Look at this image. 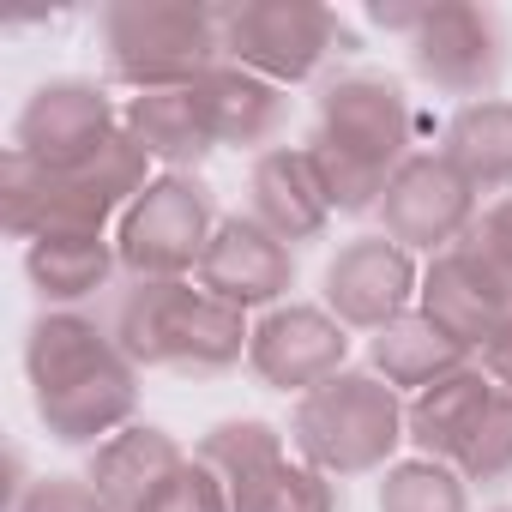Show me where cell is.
Here are the masks:
<instances>
[{"label":"cell","instance_id":"obj_1","mask_svg":"<svg viewBox=\"0 0 512 512\" xmlns=\"http://www.w3.org/2000/svg\"><path fill=\"white\" fill-rule=\"evenodd\" d=\"M25 380L37 422L61 446H103L139 416V368L121 356L115 332L79 308H43L25 332Z\"/></svg>","mask_w":512,"mask_h":512},{"label":"cell","instance_id":"obj_2","mask_svg":"<svg viewBox=\"0 0 512 512\" xmlns=\"http://www.w3.org/2000/svg\"><path fill=\"white\" fill-rule=\"evenodd\" d=\"M308 157L332 193V211H380L398 163L410 157V97L386 73H344L320 91Z\"/></svg>","mask_w":512,"mask_h":512},{"label":"cell","instance_id":"obj_3","mask_svg":"<svg viewBox=\"0 0 512 512\" xmlns=\"http://www.w3.org/2000/svg\"><path fill=\"white\" fill-rule=\"evenodd\" d=\"M151 181H157L151 157L133 145L127 127L91 163H73V169H43L7 151L0 157V223L25 247L43 235H109V223L127 217V205Z\"/></svg>","mask_w":512,"mask_h":512},{"label":"cell","instance_id":"obj_4","mask_svg":"<svg viewBox=\"0 0 512 512\" xmlns=\"http://www.w3.org/2000/svg\"><path fill=\"white\" fill-rule=\"evenodd\" d=\"M115 344L121 356L145 368L175 374H223L253 350V326L241 308L205 296L187 278H133L115 302Z\"/></svg>","mask_w":512,"mask_h":512},{"label":"cell","instance_id":"obj_5","mask_svg":"<svg viewBox=\"0 0 512 512\" xmlns=\"http://www.w3.org/2000/svg\"><path fill=\"white\" fill-rule=\"evenodd\" d=\"M103 67L133 97L145 91H193L211 67H223V13L205 0H109L97 13Z\"/></svg>","mask_w":512,"mask_h":512},{"label":"cell","instance_id":"obj_6","mask_svg":"<svg viewBox=\"0 0 512 512\" xmlns=\"http://www.w3.org/2000/svg\"><path fill=\"white\" fill-rule=\"evenodd\" d=\"M290 446L302 452V464L326 470L332 482L374 476L404 446V404L374 368H344L326 386L296 398Z\"/></svg>","mask_w":512,"mask_h":512},{"label":"cell","instance_id":"obj_7","mask_svg":"<svg viewBox=\"0 0 512 512\" xmlns=\"http://www.w3.org/2000/svg\"><path fill=\"white\" fill-rule=\"evenodd\" d=\"M217 235V205L199 175H157L121 217L115 253L133 278H187L199 272Z\"/></svg>","mask_w":512,"mask_h":512},{"label":"cell","instance_id":"obj_8","mask_svg":"<svg viewBox=\"0 0 512 512\" xmlns=\"http://www.w3.org/2000/svg\"><path fill=\"white\" fill-rule=\"evenodd\" d=\"M344 43V25L320 0H241L223 13V61L272 85H302Z\"/></svg>","mask_w":512,"mask_h":512},{"label":"cell","instance_id":"obj_9","mask_svg":"<svg viewBox=\"0 0 512 512\" xmlns=\"http://www.w3.org/2000/svg\"><path fill=\"white\" fill-rule=\"evenodd\" d=\"M410 67L452 97H494L500 73H506V25L494 7H476V0H428L422 25L404 37Z\"/></svg>","mask_w":512,"mask_h":512},{"label":"cell","instance_id":"obj_10","mask_svg":"<svg viewBox=\"0 0 512 512\" xmlns=\"http://www.w3.org/2000/svg\"><path fill=\"white\" fill-rule=\"evenodd\" d=\"M470 223H476V187L440 151H410L380 199V235L398 241L404 253H446L470 235Z\"/></svg>","mask_w":512,"mask_h":512},{"label":"cell","instance_id":"obj_11","mask_svg":"<svg viewBox=\"0 0 512 512\" xmlns=\"http://www.w3.org/2000/svg\"><path fill=\"white\" fill-rule=\"evenodd\" d=\"M115 133H121V115L97 79H49L25 97L13 121V151L43 169H73V163H91Z\"/></svg>","mask_w":512,"mask_h":512},{"label":"cell","instance_id":"obj_12","mask_svg":"<svg viewBox=\"0 0 512 512\" xmlns=\"http://www.w3.org/2000/svg\"><path fill=\"white\" fill-rule=\"evenodd\" d=\"M416 290H422V272L416 260L386 241V235H356L332 253L326 266V314L344 326V332H380L392 320H404L416 308Z\"/></svg>","mask_w":512,"mask_h":512},{"label":"cell","instance_id":"obj_13","mask_svg":"<svg viewBox=\"0 0 512 512\" xmlns=\"http://www.w3.org/2000/svg\"><path fill=\"white\" fill-rule=\"evenodd\" d=\"M253 374H260L272 392H314L332 374L350 368V332L314 308V302H284L272 308L260 326H253V350H247Z\"/></svg>","mask_w":512,"mask_h":512},{"label":"cell","instance_id":"obj_14","mask_svg":"<svg viewBox=\"0 0 512 512\" xmlns=\"http://www.w3.org/2000/svg\"><path fill=\"white\" fill-rule=\"evenodd\" d=\"M199 290L229 302V308H284L290 284H296V247H284L266 223H253V217H223L211 247H205V260H199Z\"/></svg>","mask_w":512,"mask_h":512},{"label":"cell","instance_id":"obj_15","mask_svg":"<svg viewBox=\"0 0 512 512\" xmlns=\"http://www.w3.org/2000/svg\"><path fill=\"white\" fill-rule=\"evenodd\" d=\"M416 308L476 356L482 338L512 314V284L482 260L470 241H458V247H446V253H434V260H428L422 290H416Z\"/></svg>","mask_w":512,"mask_h":512},{"label":"cell","instance_id":"obj_16","mask_svg":"<svg viewBox=\"0 0 512 512\" xmlns=\"http://www.w3.org/2000/svg\"><path fill=\"white\" fill-rule=\"evenodd\" d=\"M247 193H253V223H266L284 247H302V241H320L326 223H332V193L308 157V145H272L253 157V175H247Z\"/></svg>","mask_w":512,"mask_h":512},{"label":"cell","instance_id":"obj_17","mask_svg":"<svg viewBox=\"0 0 512 512\" xmlns=\"http://www.w3.org/2000/svg\"><path fill=\"white\" fill-rule=\"evenodd\" d=\"M494 398H500V392H494V380L470 362V368H458V374L434 380L428 392H416V398L404 404V440L416 446V458L458 464V458H464V446L476 440V428H482V416H488V404H494Z\"/></svg>","mask_w":512,"mask_h":512},{"label":"cell","instance_id":"obj_18","mask_svg":"<svg viewBox=\"0 0 512 512\" xmlns=\"http://www.w3.org/2000/svg\"><path fill=\"white\" fill-rule=\"evenodd\" d=\"M181 464H187V452H181V440H175L169 428L133 422V428H121L115 440H103V446L91 452V488H97L115 512H145Z\"/></svg>","mask_w":512,"mask_h":512},{"label":"cell","instance_id":"obj_19","mask_svg":"<svg viewBox=\"0 0 512 512\" xmlns=\"http://www.w3.org/2000/svg\"><path fill=\"white\" fill-rule=\"evenodd\" d=\"M121 127L151 163H163V175H193L217 151L199 91H145L121 109Z\"/></svg>","mask_w":512,"mask_h":512},{"label":"cell","instance_id":"obj_20","mask_svg":"<svg viewBox=\"0 0 512 512\" xmlns=\"http://www.w3.org/2000/svg\"><path fill=\"white\" fill-rule=\"evenodd\" d=\"M193 91H199V103H205L211 139H217V145H235V151L266 145V139L284 127V115H290L284 85H272V79H260V73H247V67H235V61L211 67Z\"/></svg>","mask_w":512,"mask_h":512},{"label":"cell","instance_id":"obj_21","mask_svg":"<svg viewBox=\"0 0 512 512\" xmlns=\"http://www.w3.org/2000/svg\"><path fill=\"white\" fill-rule=\"evenodd\" d=\"M368 368L392 386V392H428L434 380H446V374H458V368H470V350L452 338V332H440L422 308H410L404 320H392V326H380L374 338H368Z\"/></svg>","mask_w":512,"mask_h":512},{"label":"cell","instance_id":"obj_22","mask_svg":"<svg viewBox=\"0 0 512 512\" xmlns=\"http://www.w3.org/2000/svg\"><path fill=\"white\" fill-rule=\"evenodd\" d=\"M121 253L109 235H43L25 247V278L49 308H73L97 290H109Z\"/></svg>","mask_w":512,"mask_h":512},{"label":"cell","instance_id":"obj_23","mask_svg":"<svg viewBox=\"0 0 512 512\" xmlns=\"http://www.w3.org/2000/svg\"><path fill=\"white\" fill-rule=\"evenodd\" d=\"M440 157H446L476 193H506V187H512V97L464 103V109L446 121Z\"/></svg>","mask_w":512,"mask_h":512},{"label":"cell","instance_id":"obj_24","mask_svg":"<svg viewBox=\"0 0 512 512\" xmlns=\"http://www.w3.org/2000/svg\"><path fill=\"white\" fill-rule=\"evenodd\" d=\"M199 464H211L217 470V482L229 488V500L241 506L253 488H260L290 452H284V434L272 428V422H260V416H229V422H217L205 440H199V452H193Z\"/></svg>","mask_w":512,"mask_h":512},{"label":"cell","instance_id":"obj_25","mask_svg":"<svg viewBox=\"0 0 512 512\" xmlns=\"http://www.w3.org/2000/svg\"><path fill=\"white\" fill-rule=\"evenodd\" d=\"M380 512H470V482L440 458H398L380 470Z\"/></svg>","mask_w":512,"mask_h":512},{"label":"cell","instance_id":"obj_26","mask_svg":"<svg viewBox=\"0 0 512 512\" xmlns=\"http://www.w3.org/2000/svg\"><path fill=\"white\" fill-rule=\"evenodd\" d=\"M235 512H344V488L326 470H314L302 458H284Z\"/></svg>","mask_w":512,"mask_h":512},{"label":"cell","instance_id":"obj_27","mask_svg":"<svg viewBox=\"0 0 512 512\" xmlns=\"http://www.w3.org/2000/svg\"><path fill=\"white\" fill-rule=\"evenodd\" d=\"M458 470H464V482H482V488L512 476V398H506V392L488 404V416H482L476 440L464 446Z\"/></svg>","mask_w":512,"mask_h":512},{"label":"cell","instance_id":"obj_28","mask_svg":"<svg viewBox=\"0 0 512 512\" xmlns=\"http://www.w3.org/2000/svg\"><path fill=\"white\" fill-rule=\"evenodd\" d=\"M145 512H235V500H229V488L217 482V470H211V464L187 458V464L163 482V494H157Z\"/></svg>","mask_w":512,"mask_h":512},{"label":"cell","instance_id":"obj_29","mask_svg":"<svg viewBox=\"0 0 512 512\" xmlns=\"http://www.w3.org/2000/svg\"><path fill=\"white\" fill-rule=\"evenodd\" d=\"M7 512H115V506L91 488V476H31Z\"/></svg>","mask_w":512,"mask_h":512},{"label":"cell","instance_id":"obj_30","mask_svg":"<svg viewBox=\"0 0 512 512\" xmlns=\"http://www.w3.org/2000/svg\"><path fill=\"white\" fill-rule=\"evenodd\" d=\"M482 260L512 284V193H500L488 211H476V223H470V235H464Z\"/></svg>","mask_w":512,"mask_h":512},{"label":"cell","instance_id":"obj_31","mask_svg":"<svg viewBox=\"0 0 512 512\" xmlns=\"http://www.w3.org/2000/svg\"><path fill=\"white\" fill-rule=\"evenodd\" d=\"M476 368L494 380V392H506L512 398V314L482 338V350H476Z\"/></svg>","mask_w":512,"mask_h":512},{"label":"cell","instance_id":"obj_32","mask_svg":"<svg viewBox=\"0 0 512 512\" xmlns=\"http://www.w3.org/2000/svg\"><path fill=\"white\" fill-rule=\"evenodd\" d=\"M488 512H512V506H488Z\"/></svg>","mask_w":512,"mask_h":512}]
</instances>
